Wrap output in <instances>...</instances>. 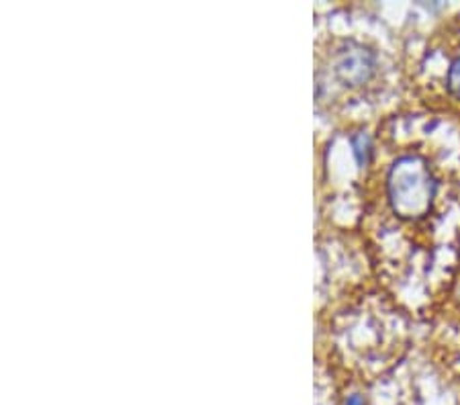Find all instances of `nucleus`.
I'll use <instances>...</instances> for the list:
<instances>
[{
	"label": "nucleus",
	"instance_id": "obj_5",
	"mask_svg": "<svg viewBox=\"0 0 460 405\" xmlns=\"http://www.w3.org/2000/svg\"><path fill=\"white\" fill-rule=\"evenodd\" d=\"M346 405H367V403H365V400H362L360 395H352L350 400L346 401Z\"/></svg>",
	"mask_w": 460,
	"mask_h": 405
},
{
	"label": "nucleus",
	"instance_id": "obj_4",
	"mask_svg": "<svg viewBox=\"0 0 460 405\" xmlns=\"http://www.w3.org/2000/svg\"><path fill=\"white\" fill-rule=\"evenodd\" d=\"M448 88L455 97L460 99V57L452 62L450 70H448Z\"/></svg>",
	"mask_w": 460,
	"mask_h": 405
},
{
	"label": "nucleus",
	"instance_id": "obj_2",
	"mask_svg": "<svg viewBox=\"0 0 460 405\" xmlns=\"http://www.w3.org/2000/svg\"><path fill=\"white\" fill-rule=\"evenodd\" d=\"M375 54L367 48H352L342 54L338 62V72L346 84H365L375 72Z\"/></svg>",
	"mask_w": 460,
	"mask_h": 405
},
{
	"label": "nucleus",
	"instance_id": "obj_3",
	"mask_svg": "<svg viewBox=\"0 0 460 405\" xmlns=\"http://www.w3.org/2000/svg\"><path fill=\"white\" fill-rule=\"evenodd\" d=\"M352 144H354V154H356V158H358L360 164H368L370 154H373V144H370V137L365 134H358L352 139Z\"/></svg>",
	"mask_w": 460,
	"mask_h": 405
},
{
	"label": "nucleus",
	"instance_id": "obj_1",
	"mask_svg": "<svg viewBox=\"0 0 460 405\" xmlns=\"http://www.w3.org/2000/svg\"><path fill=\"white\" fill-rule=\"evenodd\" d=\"M434 193L436 184L424 160L405 156L395 162L389 174V197L399 217H424L432 207Z\"/></svg>",
	"mask_w": 460,
	"mask_h": 405
}]
</instances>
